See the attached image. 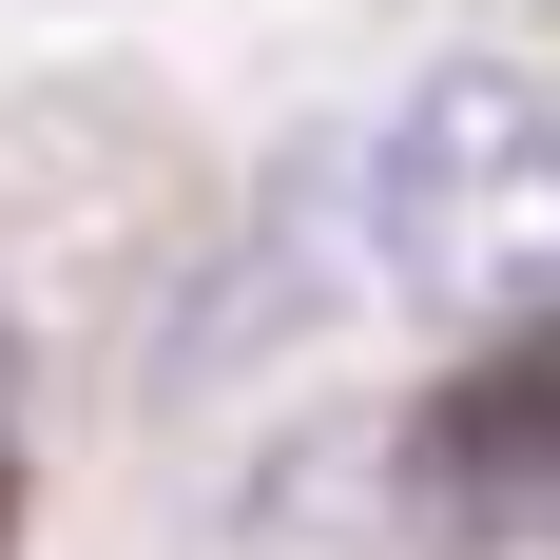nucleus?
Masks as SVG:
<instances>
[{
  "label": "nucleus",
  "instance_id": "obj_1",
  "mask_svg": "<svg viewBox=\"0 0 560 560\" xmlns=\"http://www.w3.org/2000/svg\"><path fill=\"white\" fill-rule=\"evenodd\" d=\"M368 271L425 329H522L560 271V97L522 58H445L406 78V116L368 136Z\"/></svg>",
  "mask_w": 560,
  "mask_h": 560
},
{
  "label": "nucleus",
  "instance_id": "obj_2",
  "mask_svg": "<svg viewBox=\"0 0 560 560\" xmlns=\"http://www.w3.org/2000/svg\"><path fill=\"white\" fill-rule=\"evenodd\" d=\"M541 425H560L541 348H522V329H483V368H464V387L406 425V503L445 522V541H503V522L541 503Z\"/></svg>",
  "mask_w": 560,
  "mask_h": 560
},
{
  "label": "nucleus",
  "instance_id": "obj_3",
  "mask_svg": "<svg viewBox=\"0 0 560 560\" xmlns=\"http://www.w3.org/2000/svg\"><path fill=\"white\" fill-rule=\"evenodd\" d=\"M0 541H20V483H0Z\"/></svg>",
  "mask_w": 560,
  "mask_h": 560
}]
</instances>
